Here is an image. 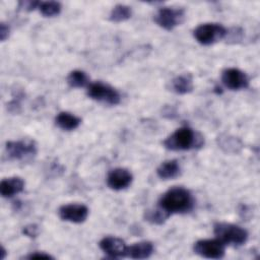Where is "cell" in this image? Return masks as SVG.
<instances>
[{"instance_id": "6da1fadb", "label": "cell", "mask_w": 260, "mask_h": 260, "mask_svg": "<svg viewBox=\"0 0 260 260\" xmlns=\"http://www.w3.org/2000/svg\"><path fill=\"white\" fill-rule=\"evenodd\" d=\"M194 198L191 192L183 187H174L159 198L158 206L170 216L174 213H186L193 209Z\"/></svg>"}, {"instance_id": "7a4b0ae2", "label": "cell", "mask_w": 260, "mask_h": 260, "mask_svg": "<svg viewBox=\"0 0 260 260\" xmlns=\"http://www.w3.org/2000/svg\"><path fill=\"white\" fill-rule=\"evenodd\" d=\"M203 144V138L190 127H181L167 137L164 146L170 150H189L200 147Z\"/></svg>"}, {"instance_id": "3957f363", "label": "cell", "mask_w": 260, "mask_h": 260, "mask_svg": "<svg viewBox=\"0 0 260 260\" xmlns=\"http://www.w3.org/2000/svg\"><path fill=\"white\" fill-rule=\"evenodd\" d=\"M213 233L215 237L224 245L241 246L248 240V232L237 224L228 222H215L213 225Z\"/></svg>"}, {"instance_id": "277c9868", "label": "cell", "mask_w": 260, "mask_h": 260, "mask_svg": "<svg viewBox=\"0 0 260 260\" xmlns=\"http://www.w3.org/2000/svg\"><path fill=\"white\" fill-rule=\"evenodd\" d=\"M228 29L220 23H202L193 30L194 39L203 46H209L224 39Z\"/></svg>"}, {"instance_id": "5b68a950", "label": "cell", "mask_w": 260, "mask_h": 260, "mask_svg": "<svg viewBox=\"0 0 260 260\" xmlns=\"http://www.w3.org/2000/svg\"><path fill=\"white\" fill-rule=\"evenodd\" d=\"M86 93L91 100L111 106L118 105L121 101V95L117 89L101 81L89 83Z\"/></svg>"}, {"instance_id": "8992f818", "label": "cell", "mask_w": 260, "mask_h": 260, "mask_svg": "<svg viewBox=\"0 0 260 260\" xmlns=\"http://www.w3.org/2000/svg\"><path fill=\"white\" fill-rule=\"evenodd\" d=\"M5 151L10 159L28 160L37 154V144L31 139L7 141Z\"/></svg>"}, {"instance_id": "52a82bcc", "label": "cell", "mask_w": 260, "mask_h": 260, "mask_svg": "<svg viewBox=\"0 0 260 260\" xmlns=\"http://www.w3.org/2000/svg\"><path fill=\"white\" fill-rule=\"evenodd\" d=\"M185 19V10L177 7H161L154 14V22L166 30H172Z\"/></svg>"}, {"instance_id": "ba28073f", "label": "cell", "mask_w": 260, "mask_h": 260, "mask_svg": "<svg viewBox=\"0 0 260 260\" xmlns=\"http://www.w3.org/2000/svg\"><path fill=\"white\" fill-rule=\"evenodd\" d=\"M194 252L204 258L220 259L225 254V245L217 238L199 240L194 244Z\"/></svg>"}, {"instance_id": "9c48e42d", "label": "cell", "mask_w": 260, "mask_h": 260, "mask_svg": "<svg viewBox=\"0 0 260 260\" xmlns=\"http://www.w3.org/2000/svg\"><path fill=\"white\" fill-rule=\"evenodd\" d=\"M88 208L84 204L79 203H71L62 205L58 214L62 220L73 222V223H81L85 221L88 216Z\"/></svg>"}, {"instance_id": "30bf717a", "label": "cell", "mask_w": 260, "mask_h": 260, "mask_svg": "<svg viewBox=\"0 0 260 260\" xmlns=\"http://www.w3.org/2000/svg\"><path fill=\"white\" fill-rule=\"evenodd\" d=\"M221 81L223 85L232 90H240L247 88L249 78L245 72L238 68H228L222 71Z\"/></svg>"}, {"instance_id": "8fae6325", "label": "cell", "mask_w": 260, "mask_h": 260, "mask_svg": "<svg viewBox=\"0 0 260 260\" xmlns=\"http://www.w3.org/2000/svg\"><path fill=\"white\" fill-rule=\"evenodd\" d=\"M133 176L127 169L116 168L109 172L107 177V185L109 188L120 191L126 189L132 183Z\"/></svg>"}, {"instance_id": "7c38bea8", "label": "cell", "mask_w": 260, "mask_h": 260, "mask_svg": "<svg viewBox=\"0 0 260 260\" xmlns=\"http://www.w3.org/2000/svg\"><path fill=\"white\" fill-rule=\"evenodd\" d=\"M102 251L110 258L126 257L127 245L125 242L116 237H105L99 244Z\"/></svg>"}, {"instance_id": "4fadbf2b", "label": "cell", "mask_w": 260, "mask_h": 260, "mask_svg": "<svg viewBox=\"0 0 260 260\" xmlns=\"http://www.w3.org/2000/svg\"><path fill=\"white\" fill-rule=\"evenodd\" d=\"M24 189V181L19 177H11L3 179L0 183V193L4 198H11L22 192Z\"/></svg>"}, {"instance_id": "5bb4252c", "label": "cell", "mask_w": 260, "mask_h": 260, "mask_svg": "<svg viewBox=\"0 0 260 260\" xmlns=\"http://www.w3.org/2000/svg\"><path fill=\"white\" fill-rule=\"evenodd\" d=\"M153 245L148 241H141L131 246H127L126 257L131 259H146L153 253Z\"/></svg>"}, {"instance_id": "9a60e30c", "label": "cell", "mask_w": 260, "mask_h": 260, "mask_svg": "<svg viewBox=\"0 0 260 260\" xmlns=\"http://www.w3.org/2000/svg\"><path fill=\"white\" fill-rule=\"evenodd\" d=\"M156 174L162 180L176 179L181 174V167L177 159H169L159 165Z\"/></svg>"}, {"instance_id": "2e32d148", "label": "cell", "mask_w": 260, "mask_h": 260, "mask_svg": "<svg viewBox=\"0 0 260 260\" xmlns=\"http://www.w3.org/2000/svg\"><path fill=\"white\" fill-rule=\"evenodd\" d=\"M193 78L190 74H181L171 81V90L178 94H186L193 90Z\"/></svg>"}, {"instance_id": "e0dca14e", "label": "cell", "mask_w": 260, "mask_h": 260, "mask_svg": "<svg viewBox=\"0 0 260 260\" xmlns=\"http://www.w3.org/2000/svg\"><path fill=\"white\" fill-rule=\"evenodd\" d=\"M81 119L69 112H60L55 118V124L62 130L71 131L78 128Z\"/></svg>"}, {"instance_id": "ac0fdd59", "label": "cell", "mask_w": 260, "mask_h": 260, "mask_svg": "<svg viewBox=\"0 0 260 260\" xmlns=\"http://www.w3.org/2000/svg\"><path fill=\"white\" fill-rule=\"evenodd\" d=\"M217 143L223 151L229 153H237L243 147V143L239 138L226 134L218 136Z\"/></svg>"}, {"instance_id": "d6986e66", "label": "cell", "mask_w": 260, "mask_h": 260, "mask_svg": "<svg viewBox=\"0 0 260 260\" xmlns=\"http://www.w3.org/2000/svg\"><path fill=\"white\" fill-rule=\"evenodd\" d=\"M67 83L73 88L87 87L89 85V77L82 70H73L67 76Z\"/></svg>"}, {"instance_id": "ffe728a7", "label": "cell", "mask_w": 260, "mask_h": 260, "mask_svg": "<svg viewBox=\"0 0 260 260\" xmlns=\"http://www.w3.org/2000/svg\"><path fill=\"white\" fill-rule=\"evenodd\" d=\"M132 15L131 7L124 5V4H118L113 7L110 13V20L114 22H122L127 19H129Z\"/></svg>"}, {"instance_id": "44dd1931", "label": "cell", "mask_w": 260, "mask_h": 260, "mask_svg": "<svg viewBox=\"0 0 260 260\" xmlns=\"http://www.w3.org/2000/svg\"><path fill=\"white\" fill-rule=\"evenodd\" d=\"M61 4L56 1H43L39 4V11L45 17H53L61 12Z\"/></svg>"}, {"instance_id": "7402d4cb", "label": "cell", "mask_w": 260, "mask_h": 260, "mask_svg": "<svg viewBox=\"0 0 260 260\" xmlns=\"http://www.w3.org/2000/svg\"><path fill=\"white\" fill-rule=\"evenodd\" d=\"M144 216L145 220L154 224H161L170 217V215L166 211H164L159 206L152 210H147Z\"/></svg>"}, {"instance_id": "603a6c76", "label": "cell", "mask_w": 260, "mask_h": 260, "mask_svg": "<svg viewBox=\"0 0 260 260\" xmlns=\"http://www.w3.org/2000/svg\"><path fill=\"white\" fill-rule=\"evenodd\" d=\"M40 2L39 1H31V0H24V1H20L18 3V8L25 10V11H31L35 10L36 8L39 7Z\"/></svg>"}, {"instance_id": "cb8c5ba5", "label": "cell", "mask_w": 260, "mask_h": 260, "mask_svg": "<svg viewBox=\"0 0 260 260\" xmlns=\"http://www.w3.org/2000/svg\"><path fill=\"white\" fill-rule=\"evenodd\" d=\"M22 233L23 235H25L26 237H29V238H36L39 234V228L38 225L36 224H27L23 228L22 230Z\"/></svg>"}, {"instance_id": "d4e9b609", "label": "cell", "mask_w": 260, "mask_h": 260, "mask_svg": "<svg viewBox=\"0 0 260 260\" xmlns=\"http://www.w3.org/2000/svg\"><path fill=\"white\" fill-rule=\"evenodd\" d=\"M27 259H53V257L49 254H46L45 252H34L29 255L25 256Z\"/></svg>"}, {"instance_id": "484cf974", "label": "cell", "mask_w": 260, "mask_h": 260, "mask_svg": "<svg viewBox=\"0 0 260 260\" xmlns=\"http://www.w3.org/2000/svg\"><path fill=\"white\" fill-rule=\"evenodd\" d=\"M9 31H10V28H9L8 24L1 22V24H0V40L2 42H4L6 39H8Z\"/></svg>"}, {"instance_id": "4316f807", "label": "cell", "mask_w": 260, "mask_h": 260, "mask_svg": "<svg viewBox=\"0 0 260 260\" xmlns=\"http://www.w3.org/2000/svg\"><path fill=\"white\" fill-rule=\"evenodd\" d=\"M2 256H1V259H4V257H5V250H4V248H2Z\"/></svg>"}]
</instances>
